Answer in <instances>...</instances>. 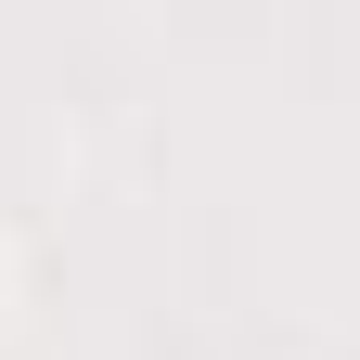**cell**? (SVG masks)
<instances>
[{"label":"cell","instance_id":"6da1fadb","mask_svg":"<svg viewBox=\"0 0 360 360\" xmlns=\"http://www.w3.org/2000/svg\"><path fill=\"white\" fill-rule=\"evenodd\" d=\"M0 322H13V257H0Z\"/></svg>","mask_w":360,"mask_h":360}]
</instances>
